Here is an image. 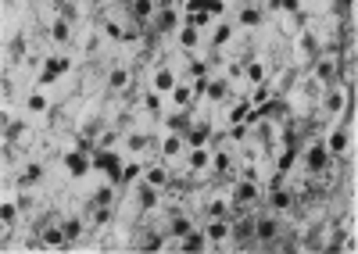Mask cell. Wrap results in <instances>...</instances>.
<instances>
[{
	"label": "cell",
	"mask_w": 358,
	"mask_h": 254,
	"mask_svg": "<svg viewBox=\"0 0 358 254\" xmlns=\"http://www.w3.org/2000/svg\"><path fill=\"white\" fill-rule=\"evenodd\" d=\"M226 193H229L233 215H236V211H251L262 197H265V186H262L258 179H251V176H233V183L226 186Z\"/></svg>",
	"instance_id": "1"
},
{
	"label": "cell",
	"mask_w": 358,
	"mask_h": 254,
	"mask_svg": "<svg viewBox=\"0 0 358 254\" xmlns=\"http://www.w3.org/2000/svg\"><path fill=\"white\" fill-rule=\"evenodd\" d=\"M104 87H108V97H129L133 87H136V65L115 61L104 75Z\"/></svg>",
	"instance_id": "2"
},
{
	"label": "cell",
	"mask_w": 358,
	"mask_h": 254,
	"mask_svg": "<svg viewBox=\"0 0 358 254\" xmlns=\"http://www.w3.org/2000/svg\"><path fill=\"white\" fill-rule=\"evenodd\" d=\"M33 240H36V247H43V251H69L72 244H69V237H65V225H62V215H54V218H47L40 230H33Z\"/></svg>",
	"instance_id": "3"
},
{
	"label": "cell",
	"mask_w": 358,
	"mask_h": 254,
	"mask_svg": "<svg viewBox=\"0 0 358 254\" xmlns=\"http://www.w3.org/2000/svg\"><path fill=\"white\" fill-rule=\"evenodd\" d=\"M287 233V225L280 222L276 211H268V215H255V247H273L280 237Z\"/></svg>",
	"instance_id": "4"
},
{
	"label": "cell",
	"mask_w": 358,
	"mask_h": 254,
	"mask_svg": "<svg viewBox=\"0 0 358 254\" xmlns=\"http://www.w3.org/2000/svg\"><path fill=\"white\" fill-rule=\"evenodd\" d=\"M183 154H187V136H179V133H165L158 140V161H165L172 172L179 165H183Z\"/></svg>",
	"instance_id": "5"
},
{
	"label": "cell",
	"mask_w": 358,
	"mask_h": 254,
	"mask_svg": "<svg viewBox=\"0 0 358 254\" xmlns=\"http://www.w3.org/2000/svg\"><path fill=\"white\" fill-rule=\"evenodd\" d=\"M47 179V158H29V161H22V168L11 176V183L18 186V190H33V186H40Z\"/></svg>",
	"instance_id": "6"
},
{
	"label": "cell",
	"mask_w": 358,
	"mask_h": 254,
	"mask_svg": "<svg viewBox=\"0 0 358 254\" xmlns=\"http://www.w3.org/2000/svg\"><path fill=\"white\" fill-rule=\"evenodd\" d=\"M233 40H241V29H236L233 22H215L212 29H208V54H222Z\"/></svg>",
	"instance_id": "7"
},
{
	"label": "cell",
	"mask_w": 358,
	"mask_h": 254,
	"mask_svg": "<svg viewBox=\"0 0 358 254\" xmlns=\"http://www.w3.org/2000/svg\"><path fill=\"white\" fill-rule=\"evenodd\" d=\"M204 218H233V201L226 190H208V201L201 204Z\"/></svg>",
	"instance_id": "8"
},
{
	"label": "cell",
	"mask_w": 358,
	"mask_h": 254,
	"mask_svg": "<svg viewBox=\"0 0 358 254\" xmlns=\"http://www.w3.org/2000/svg\"><path fill=\"white\" fill-rule=\"evenodd\" d=\"M204 40H208V33H201L197 25H190V22H183L176 29V47L183 54H201V47H208Z\"/></svg>",
	"instance_id": "9"
},
{
	"label": "cell",
	"mask_w": 358,
	"mask_h": 254,
	"mask_svg": "<svg viewBox=\"0 0 358 254\" xmlns=\"http://www.w3.org/2000/svg\"><path fill=\"white\" fill-rule=\"evenodd\" d=\"M208 251H229V218H204Z\"/></svg>",
	"instance_id": "10"
},
{
	"label": "cell",
	"mask_w": 358,
	"mask_h": 254,
	"mask_svg": "<svg viewBox=\"0 0 358 254\" xmlns=\"http://www.w3.org/2000/svg\"><path fill=\"white\" fill-rule=\"evenodd\" d=\"M179 82V72H176V65H155L151 72H147V87L151 90H158V94H172V87Z\"/></svg>",
	"instance_id": "11"
},
{
	"label": "cell",
	"mask_w": 358,
	"mask_h": 254,
	"mask_svg": "<svg viewBox=\"0 0 358 254\" xmlns=\"http://www.w3.org/2000/svg\"><path fill=\"white\" fill-rule=\"evenodd\" d=\"M351 133H355V122H341V126H334L330 136H322V140H326V151H330L334 158H344V154L351 151Z\"/></svg>",
	"instance_id": "12"
},
{
	"label": "cell",
	"mask_w": 358,
	"mask_h": 254,
	"mask_svg": "<svg viewBox=\"0 0 358 254\" xmlns=\"http://www.w3.org/2000/svg\"><path fill=\"white\" fill-rule=\"evenodd\" d=\"M122 4H126L129 18L140 25V29H151V22L158 15V0H122Z\"/></svg>",
	"instance_id": "13"
},
{
	"label": "cell",
	"mask_w": 358,
	"mask_h": 254,
	"mask_svg": "<svg viewBox=\"0 0 358 254\" xmlns=\"http://www.w3.org/2000/svg\"><path fill=\"white\" fill-rule=\"evenodd\" d=\"M265 201H268V211H276V215H283V211H297V197H294V190L283 183V186H273V190H265Z\"/></svg>",
	"instance_id": "14"
},
{
	"label": "cell",
	"mask_w": 358,
	"mask_h": 254,
	"mask_svg": "<svg viewBox=\"0 0 358 254\" xmlns=\"http://www.w3.org/2000/svg\"><path fill=\"white\" fill-rule=\"evenodd\" d=\"M236 29H248V33L265 29V11H262V4H248V0H244V8L236 11Z\"/></svg>",
	"instance_id": "15"
},
{
	"label": "cell",
	"mask_w": 358,
	"mask_h": 254,
	"mask_svg": "<svg viewBox=\"0 0 358 254\" xmlns=\"http://www.w3.org/2000/svg\"><path fill=\"white\" fill-rule=\"evenodd\" d=\"M151 29H155L158 36L176 33V29H179V11H176V8H158V15H155V22H151Z\"/></svg>",
	"instance_id": "16"
},
{
	"label": "cell",
	"mask_w": 358,
	"mask_h": 254,
	"mask_svg": "<svg viewBox=\"0 0 358 254\" xmlns=\"http://www.w3.org/2000/svg\"><path fill=\"white\" fill-rule=\"evenodd\" d=\"M204 247H208L204 225H194V230H190L187 237H179V251H187V254H194V251H204Z\"/></svg>",
	"instance_id": "17"
},
{
	"label": "cell",
	"mask_w": 358,
	"mask_h": 254,
	"mask_svg": "<svg viewBox=\"0 0 358 254\" xmlns=\"http://www.w3.org/2000/svg\"><path fill=\"white\" fill-rule=\"evenodd\" d=\"M187 22H190V25H197L201 33H208V29L215 25V15H212V11H194V15H187Z\"/></svg>",
	"instance_id": "18"
}]
</instances>
